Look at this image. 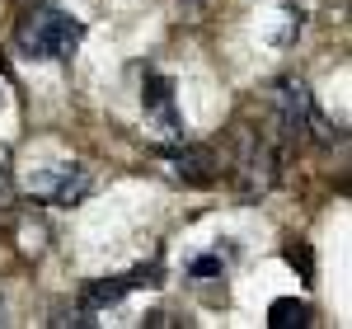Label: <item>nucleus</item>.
Segmentation results:
<instances>
[{
	"mask_svg": "<svg viewBox=\"0 0 352 329\" xmlns=\"http://www.w3.org/2000/svg\"><path fill=\"white\" fill-rule=\"evenodd\" d=\"M89 189H94V174L76 160L52 164V169H43V174L28 179V193L38 202H47V207H80L85 198H89Z\"/></svg>",
	"mask_w": 352,
	"mask_h": 329,
	"instance_id": "nucleus-3",
	"label": "nucleus"
},
{
	"mask_svg": "<svg viewBox=\"0 0 352 329\" xmlns=\"http://www.w3.org/2000/svg\"><path fill=\"white\" fill-rule=\"evenodd\" d=\"M169 164H174V174L192 184V189H212L217 184V156L207 151V146H179V151H169Z\"/></svg>",
	"mask_w": 352,
	"mask_h": 329,
	"instance_id": "nucleus-6",
	"label": "nucleus"
},
{
	"mask_svg": "<svg viewBox=\"0 0 352 329\" xmlns=\"http://www.w3.org/2000/svg\"><path fill=\"white\" fill-rule=\"evenodd\" d=\"M80 38H85V24L52 0H33L14 19V47L33 61H66L80 47Z\"/></svg>",
	"mask_w": 352,
	"mask_h": 329,
	"instance_id": "nucleus-1",
	"label": "nucleus"
},
{
	"mask_svg": "<svg viewBox=\"0 0 352 329\" xmlns=\"http://www.w3.org/2000/svg\"><path fill=\"white\" fill-rule=\"evenodd\" d=\"M268 325L272 329H305L310 325V306L296 301V297H277L268 306Z\"/></svg>",
	"mask_w": 352,
	"mask_h": 329,
	"instance_id": "nucleus-8",
	"label": "nucleus"
},
{
	"mask_svg": "<svg viewBox=\"0 0 352 329\" xmlns=\"http://www.w3.org/2000/svg\"><path fill=\"white\" fill-rule=\"evenodd\" d=\"M282 174V151L272 146L268 137H244V151H240V164H235V184H240L244 198H263V193L277 184Z\"/></svg>",
	"mask_w": 352,
	"mask_h": 329,
	"instance_id": "nucleus-4",
	"label": "nucleus"
},
{
	"mask_svg": "<svg viewBox=\"0 0 352 329\" xmlns=\"http://www.w3.org/2000/svg\"><path fill=\"white\" fill-rule=\"evenodd\" d=\"M43 240H47L43 221H24V226H19V245H24L28 254H43Z\"/></svg>",
	"mask_w": 352,
	"mask_h": 329,
	"instance_id": "nucleus-12",
	"label": "nucleus"
},
{
	"mask_svg": "<svg viewBox=\"0 0 352 329\" xmlns=\"http://www.w3.org/2000/svg\"><path fill=\"white\" fill-rule=\"evenodd\" d=\"M226 268H230V249L221 254V245L212 249V254H197L188 264V277H226Z\"/></svg>",
	"mask_w": 352,
	"mask_h": 329,
	"instance_id": "nucleus-10",
	"label": "nucleus"
},
{
	"mask_svg": "<svg viewBox=\"0 0 352 329\" xmlns=\"http://www.w3.org/2000/svg\"><path fill=\"white\" fill-rule=\"evenodd\" d=\"M282 254H287V264L296 268L300 287H315V254H310V245H305V240H292Z\"/></svg>",
	"mask_w": 352,
	"mask_h": 329,
	"instance_id": "nucleus-9",
	"label": "nucleus"
},
{
	"mask_svg": "<svg viewBox=\"0 0 352 329\" xmlns=\"http://www.w3.org/2000/svg\"><path fill=\"white\" fill-rule=\"evenodd\" d=\"M0 325H5V297H0Z\"/></svg>",
	"mask_w": 352,
	"mask_h": 329,
	"instance_id": "nucleus-13",
	"label": "nucleus"
},
{
	"mask_svg": "<svg viewBox=\"0 0 352 329\" xmlns=\"http://www.w3.org/2000/svg\"><path fill=\"white\" fill-rule=\"evenodd\" d=\"M272 109H277V132H282V141L287 146H300V141L315 137L324 141V146H333V127H329L324 118H320V109H315V94H310V85L305 81H277V89H272Z\"/></svg>",
	"mask_w": 352,
	"mask_h": 329,
	"instance_id": "nucleus-2",
	"label": "nucleus"
},
{
	"mask_svg": "<svg viewBox=\"0 0 352 329\" xmlns=\"http://www.w3.org/2000/svg\"><path fill=\"white\" fill-rule=\"evenodd\" d=\"M188 5H197V0H188Z\"/></svg>",
	"mask_w": 352,
	"mask_h": 329,
	"instance_id": "nucleus-15",
	"label": "nucleus"
},
{
	"mask_svg": "<svg viewBox=\"0 0 352 329\" xmlns=\"http://www.w3.org/2000/svg\"><path fill=\"white\" fill-rule=\"evenodd\" d=\"M0 104H5V94H0Z\"/></svg>",
	"mask_w": 352,
	"mask_h": 329,
	"instance_id": "nucleus-14",
	"label": "nucleus"
},
{
	"mask_svg": "<svg viewBox=\"0 0 352 329\" xmlns=\"http://www.w3.org/2000/svg\"><path fill=\"white\" fill-rule=\"evenodd\" d=\"M127 292H132L127 273H122V277H99V282H85V287H80V310H89V315H99V310H113V306L122 301Z\"/></svg>",
	"mask_w": 352,
	"mask_h": 329,
	"instance_id": "nucleus-7",
	"label": "nucleus"
},
{
	"mask_svg": "<svg viewBox=\"0 0 352 329\" xmlns=\"http://www.w3.org/2000/svg\"><path fill=\"white\" fill-rule=\"evenodd\" d=\"M14 169H10V151L0 146V212H10L14 207Z\"/></svg>",
	"mask_w": 352,
	"mask_h": 329,
	"instance_id": "nucleus-11",
	"label": "nucleus"
},
{
	"mask_svg": "<svg viewBox=\"0 0 352 329\" xmlns=\"http://www.w3.org/2000/svg\"><path fill=\"white\" fill-rule=\"evenodd\" d=\"M141 109L160 123V132L169 141H184V123H179V109H174V81L169 76H146V85H141Z\"/></svg>",
	"mask_w": 352,
	"mask_h": 329,
	"instance_id": "nucleus-5",
	"label": "nucleus"
}]
</instances>
